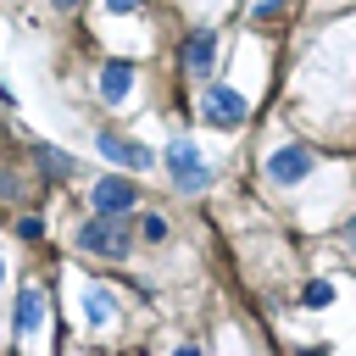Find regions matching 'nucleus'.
I'll return each mask as SVG.
<instances>
[{
  "label": "nucleus",
  "instance_id": "nucleus-1",
  "mask_svg": "<svg viewBox=\"0 0 356 356\" xmlns=\"http://www.w3.org/2000/svg\"><path fill=\"white\" fill-rule=\"evenodd\" d=\"M78 245H83L89 256H128L134 234H128L122 211H95V217H89L83 228H78Z\"/></svg>",
  "mask_w": 356,
  "mask_h": 356
},
{
  "label": "nucleus",
  "instance_id": "nucleus-2",
  "mask_svg": "<svg viewBox=\"0 0 356 356\" xmlns=\"http://www.w3.org/2000/svg\"><path fill=\"white\" fill-rule=\"evenodd\" d=\"M167 172H172V184H178V189H189V195L211 184V167L200 161V150H195V139H184V134H178V139L167 145Z\"/></svg>",
  "mask_w": 356,
  "mask_h": 356
},
{
  "label": "nucleus",
  "instance_id": "nucleus-3",
  "mask_svg": "<svg viewBox=\"0 0 356 356\" xmlns=\"http://www.w3.org/2000/svg\"><path fill=\"white\" fill-rule=\"evenodd\" d=\"M200 111H206V122H217V128H239L250 106H245V95H239V89H228V83H211Z\"/></svg>",
  "mask_w": 356,
  "mask_h": 356
},
{
  "label": "nucleus",
  "instance_id": "nucleus-4",
  "mask_svg": "<svg viewBox=\"0 0 356 356\" xmlns=\"http://www.w3.org/2000/svg\"><path fill=\"white\" fill-rule=\"evenodd\" d=\"M312 161H317V156H312L306 145H284V150L267 156V178H273V184H300V178H312Z\"/></svg>",
  "mask_w": 356,
  "mask_h": 356
},
{
  "label": "nucleus",
  "instance_id": "nucleus-5",
  "mask_svg": "<svg viewBox=\"0 0 356 356\" xmlns=\"http://www.w3.org/2000/svg\"><path fill=\"white\" fill-rule=\"evenodd\" d=\"M89 206L95 211H134V184L128 178H100L89 189Z\"/></svg>",
  "mask_w": 356,
  "mask_h": 356
},
{
  "label": "nucleus",
  "instance_id": "nucleus-6",
  "mask_svg": "<svg viewBox=\"0 0 356 356\" xmlns=\"http://www.w3.org/2000/svg\"><path fill=\"white\" fill-rule=\"evenodd\" d=\"M95 145H100V156H111V161H122V167H134V172H145V167L156 161L145 145H134V139H117V134H100Z\"/></svg>",
  "mask_w": 356,
  "mask_h": 356
},
{
  "label": "nucleus",
  "instance_id": "nucleus-7",
  "mask_svg": "<svg viewBox=\"0 0 356 356\" xmlns=\"http://www.w3.org/2000/svg\"><path fill=\"white\" fill-rule=\"evenodd\" d=\"M78 306H83V323H89V328H106V323L117 317V295H111L106 284H89Z\"/></svg>",
  "mask_w": 356,
  "mask_h": 356
},
{
  "label": "nucleus",
  "instance_id": "nucleus-8",
  "mask_svg": "<svg viewBox=\"0 0 356 356\" xmlns=\"http://www.w3.org/2000/svg\"><path fill=\"white\" fill-rule=\"evenodd\" d=\"M128 89H134V67H128V61H106V72H100V100H106V106H122Z\"/></svg>",
  "mask_w": 356,
  "mask_h": 356
},
{
  "label": "nucleus",
  "instance_id": "nucleus-9",
  "mask_svg": "<svg viewBox=\"0 0 356 356\" xmlns=\"http://www.w3.org/2000/svg\"><path fill=\"white\" fill-rule=\"evenodd\" d=\"M39 317H44V295L28 284V289L17 295V334H33V328H39Z\"/></svg>",
  "mask_w": 356,
  "mask_h": 356
},
{
  "label": "nucleus",
  "instance_id": "nucleus-10",
  "mask_svg": "<svg viewBox=\"0 0 356 356\" xmlns=\"http://www.w3.org/2000/svg\"><path fill=\"white\" fill-rule=\"evenodd\" d=\"M211 56H217V39L200 28V33H189V50H184V61H189V72H206L211 67Z\"/></svg>",
  "mask_w": 356,
  "mask_h": 356
},
{
  "label": "nucleus",
  "instance_id": "nucleus-11",
  "mask_svg": "<svg viewBox=\"0 0 356 356\" xmlns=\"http://www.w3.org/2000/svg\"><path fill=\"white\" fill-rule=\"evenodd\" d=\"M39 167H44V172H56V178H67V172H72V161H67L61 150H44V145H39Z\"/></svg>",
  "mask_w": 356,
  "mask_h": 356
},
{
  "label": "nucleus",
  "instance_id": "nucleus-12",
  "mask_svg": "<svg viewBox=\"0 0 356 356\" xmlns=\"http://www.w3.org/2000/svg\"><path fill=\"white\" fill-rule=\"evenodd\" d=\"M306 306H334V284L328 278H317V284H306V295H300Z\"/></svg>",
  "mask_w": 356,
  "mask_h": 356
},
{
  "label": "nucleus",
  "instance_id": "nucleus-13",
  "mask_svg": "<svg viewBox=\"0 0 356 356\" xmlns=\"http://www.w3.org/2000/svg\"><path fill=\"white\" fill-rule=\"evenodd\" d=\"M17 234H22V239H39L44 222H39V217H17Z\"/></svg>",
  "mask_w": 356,
  "mask_h": 356
},
{
  "label": "nucleus",
  "instance_id": "nucleus-14",
  "mask_svg": "<svg viewBox=\"0 0 356 356\" xmlns=\"http://www.w3.org/2000/svg\"><path fill=\"white\" fill-rule=\"evenodd\" d=\"M145 239H167V217H145Z\"/></svg>",
  "mask_w": 356,
  "mask_h": 356
},
{
  "label": "nucleus",
  "instance_id": "nucleus-15",
  "mask_svg": "<svg viewBox=\"0 0 356 356\" xmlns=\"http://www.w3.org/2000/svg\"><path fill=\"white\" fill-rule=\"evenodd\" d=\"M139 6H145V0H106V11H111V17H128V11H139Z\"/></svg>",
  "mask_w": 356,
  "mask_h": 356
},
{
  "label": "nucleus",
  "instance_id": "nucleus-16",
  "mask_svg": "<svg viewBox=\"0 0 356 356\" xmlns=\"http://www.w3.org/2000/svg\"><path fill=\"white\" fill-rule=\"evenodd\" d=\"M50 6H56V11H72V6H78V0H50Z\"/></svg>",
  "mask_w": 356,
  "mask_h": 356
},
{
  "label": "nucleus",
  "instance_id": "nucleus-17",
  "mask_svg": "<svg viewBox=\"0 0 356 356\" xmlns=\"http://www.w3.org/2000/svg\"><path fill=\"white\" fill-rule=\"evenodd\" d=\"M0 278H6V261H0Z\"/></svg>",
  "mask_w": 356,
  "mask_h": 356
}]
</instances>
